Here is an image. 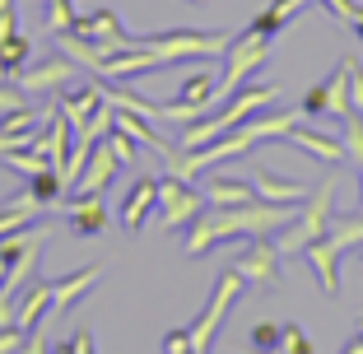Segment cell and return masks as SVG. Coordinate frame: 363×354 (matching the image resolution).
Segmentation results:
<instances>
[{
	"label": "cell",
	"mask_w": 363,
	"mask_h": 354,
	"mask_svg": "<svg viewBox=\"0 0 363 354\" xmlns=\"http://www.w3.org/2000/svg\"><path fill=\"white\" fill-rule=\"evenodd\" d=\"M335 182H340V172H331V177H321V187L303 201V210L294 219H289L284 228L275 233V247H279V257L284 252H308L317 238H326L331 233V224H335Z\"/></svg>",
	"instance_id": "6da1fadb"
},
{
	"label": "cell",
	"mask_w": 363,
	"mask_h": 354,
	"mask_svg": "<svg viewBox=\"0 0 363 354\" xmlns=\"http://www.w3.org/2000/svg\"><path fill=\"white\" fill-rule=\"evenodd\" d=\"M140 47H150L163 65L177 61H205V56H224L228 38L224 33H201V28H163V33H140Z\"/></svg>",
	"instance_id": "7a4b0ae2"
},
{
	"label": "cell",
	"mask_w": 363,
	"mask_h": 354,
	"mask_svg": "<svg viewBox=\"0 0 363 354\" xmlns=\"http://www.w3.org/2000/svg\"><path fill=\"white\" fill-rule=\"evenodd\" d=\"M266 56H270V38H261V33H252V28L238 33L233 43L224 47V79H219V89H214V108H219L233 89H242L247 79L257 75L261 65H266Z\"/></svg>",
	"instance_id": "3957f363"
},
{
	"label": "cell",
	"mask_w": 363,
	"mask_h": 354,
	"mask_svg": "<svg viewBox=\"0 0 363 354\" xmlns=\"http://www.w3.org/2000/svg\"><path fill=\"white\" fill-rule=\"evenodd\" d=\"M242 289H247V280L238 275L233 266L224 270V275L214 280V294H210V303L201 308V317H196L186 331H191V345H196V354H210V345H214V336H219V326H224V317L233 312V303L242 299Z\"/></svg>",
	"instance_id": "277c9868"
},
{
	"label": "cell",
	"mask_w": 363,
	"mask_h": 354,
	"mask_svg": "<svg viewBox=\"0 0 363 354\" xmlns=\"http://www.w3.org/2000/svg\"><path fill=\"white\" fill-rule=\"evenodd\" d=\"M233 270L247 280V284H261V289H284V266H279L275 238H247V247L238 252Z\"/></svg>",
	"instance_id": "5b68a950"
},
{
	"label": "cell",
	"mask_w": 363,
	"mask_h": 354,
	"mask_svg": "<svg viewBox=\"0 0 363 354\" xmlns=\"http://www.w3.org/2000/svg\"><path fill=\"white\" fill-rule=\"evenodd\" d=\"M75 75H79V65L61 52V56H52V61H28L14 79H19V89L28 98H61Z\"/></svg>",
	"instance_id": "8992f818"
},
{
	"label": "cell",
	"mask_w": 363,
	"mask_h": 354,
	"mask_svg": "<svg viewBox=\"0 0 363 354\" xmlns=\"http://www.w3.org/2000/svg\"><path fill=\"white\" fill-rule=\"evenodd\" d=\"M205 210V196L196 192L186 177H177V172H168V177H159V219L168 228H182L191 224L196 215Z\"/></svg>",
	"instance_id": "52a82bcc"
},
{
	"label": "cell",
	"mask_w": 363,
	"mask_h": 354,
	"mask_svg": "<svg viewBox=\"0 0 363 354\" xmlns=\"http://www.w3.org/2000/svg\"><path fill=\"white\" fill-rule=\"evenodd\" d=\"M70 33L89 38V43L103 47V52H121V47H135V38H130V33L121 28V19H117L112 10H89V14H79Z\"/></svg>",
	"instance_id": "ba28073f"
},
{
	"label": "cell",
	"mask_w": 363,
	"mask_h": 354,
	"mask_svg": "<svg viewBox=\"0 0 363 354\" xmlns=\"http://www.w3.org/2000/svg\"><path fill=\"white\" fill-rule=\"evenodd\" d=\"M117 168H121V163L112 159L107 140H98V145H94V154H89V163H84V172L75 177V187H70L65 196H70V201H79V196H107V187H112Z\"/></svg>",
	"instance_id": "9c48e42d"
},
{
	"label": "cell",
	"mask_w": 363,
	"mask_h": 354,
	"mask_svg": "<svg viewBox=\"0 0 363 354\" xmlns=\"http://www.w3.org/2000/svg\"><path fill=\"white\" fill-rule=\"evenodd\" d=\"M145 70H168L150 47H121V52H107L103 65H98V75L103 79H130V75H145Z\"/></svg>",
	"instance_id": "30bf717a"
},
{
	"label": "cell",
	"mask_w": 363,
	"mask_h": 354,
	"mask_svg": "<svg viewBox=\"0 0 363 354\" xmlns=\"http://www.w3.org/2000/svg\"><path fill=\"white\" fill-rule=\"evenodd\" d=\"M98 280H103V266H79L75 275L52 280V312H47V322H52V317H65V312H70L89 289H94Z\"/></svg>",
	"instance_id": "8fae6325"
},
{
	"label": "cell",
	"mask_w": 363,
	"mask_h": 354,
	"mask_svg": "<svg viewBox=\"0 0 363 354\" xmlns=\"http://www.w3.org/2000/svg\"><path fill=\"white\" fill-rule=\"evenodd\" d=\"M47 112H38L28 103V108H19V112H10V117H0V154H10V150H23V145H33V135L47 126Z\"/></svg>",
	"instance_id": "7c38bea8"
},
{
	"label": "cell",
	"mask_w": 363,
	"mask_h": 354,
	"mask_svg": "<svg viewBox=\"0 0 363 354\" xmlns=\"http://www.w3.org/2000/svg\"><path fill=\"white\" fill-rule=\"evenodd\" d=\"M154 210H159V177H135V187L126 192V205H121V224H126V233H140Z\"/></svg>",
	"instance_id": "4fadbf2b"
},
{
	"label": "cell",
	"mask_w": 363,
	"mask_h": 354,
	"mask_svg": "<svg viewBox=\"0 0 363 354\" xmlns=\"http://www.w3.org/2000/svg\"><path fill=\"white\" fill-rule=\"evenodd\" d=\"M284 140H289V145H298V150H308L312 159L331 163V168H340V163H345L340 135H326V131H317V126H303V121H294V131H289Z\"/></svg>",
	"instance_id": "5bb4252c"
},
{
	"label": "cell",
	"mask_w": 363,
	"mask_h": 354,
	"mask_svg": "<svg viewBox=\"0 0 363 354\" xmlns=\"http://www.w3.org/2000/svg\"><path fill=\"white\" fill-rule=\"evenodd\" d=\"M98 108H103V84H98V79H89V84H79V89H65V94L56 98V112H61L75 131L84 126Z\"/></svg>",
	"instance_id": "9a60e30c"
},
{
	"label": "cell",
	"mask_w": 363,
	"mask_h": 354,
	"mask_svg": "<svg viewBox=\"0 0 363 354\" xmlns=\"http://www.w3.org/2000/svg\"><path fill=\"white\" fill-rule=\"evenodd\" d=\"M308 257V266H312V275H317V284H321V294H340V252L331 247V238H317V243L303 252Z\"/></svg>",
	"instance_id": "2e32d148"
},
{
	"label": "cell",
	"mask_w": 363,
	"mask_h": 354,
	"mask_svg": "<svg viewBox=\"0 0 363 354\" xmlns=\"http://www.w3.org/2000/svg\"><path fill=\"white\" fill-rule=\"evenodd\" d=\"M252 187H257V201H270V205H303L312 196L303 182H284V177H279V172H270V168H257Z\"/></svg>",
	"instance_id": "e0dca14e"
},
{
	"label": "cell",
	"mask_w": 363,
	"mask_h": 354,
	"mask_svg": "<svg viewBox=\"0 0 363 354\" xmlns=\"http://www.w3.org/2000/svg\"><path fill=\"white\" fill-rule=\"evenodd\" d=\"M47 312H52V280L33 284V289L23 294L19 303H14L10 322H14V326H23V331H33V326H43V322H47Z\"/></svg>",
	"instance_id": "ac0fdd59"
},
{
	"label": "cell",
	"mask_w": 363,
	"mask_h": 354,
	"mask_svg": "<svg viewBox=\"0 0 363 354\" xmlns=\"http://www.w3.org/2000/svg\"><path fill=\"white\" fill-rule=\"evenodd\" d=\"M107 228V196H79L70 201V233L98 238Z\"/></svg>",
	"instance_id": "d6986e66"
},
{
	"label": "cell",
	"mask_w": 363,
	"mask_h": 354,
	"mask_svg": "<svg viewBox=\"0 0 363 354\" xmlns=\"http://www.w3.org/2000/svg\"><path fill=\"white\" fill-rule=\"evenodd\" d=\"M308 5H312V0H275V5H270V10H261L257 19L247 23V28L261 33V38H275V33H284L289 23H294L303 10H308Z\"/></svg>",
	"instance_id": "ffe728a7"
},
{
	"label": "cell",
	"mask_w": 363,
	"mask_h": 354,
	"mask_svg": "<svg viewBox=\"0 0 363 354\" xmlns=\"http://www.w3.org/2000/svg\"><path fill=\"white\" fill-rule=\"evenodd\" d=\"M205 201H210L214 210H233V205L257 201V187L247 182V177H214L210 192H205Z\"/></svg>",
	"instance_id": "44dd1931"
},
{
	"label": "cell",
	"mask_w": 363,
	"mask_h": 354,
	"mask_svg": "<svg viewBox=\"0 0 363 354\" xmlns=\"http://www.w3.org/2000/svg\"><path fill=\"white\" fill-rule=\"evenodd\" d=\"M38 210H43V201H38L33 192H19L5 210H0V238L14 233V228H28L33 219H38Z\"/></svg>",
	"instance_id": "7402d4cb"
},
{
	"label": "cell",
	"mask_w": 363,
	"mask_h": 354,
	"mask_svg": "<svg viewBox=\"0 0 363 354\" xmlns=\"http://www.w3.org/2000/svg\"><path fill=\"white\" fill-rule=\"evenodd\" d=\"M56 47H61V52L70 56L75 65H84V70H94V75H98V65H103V56H107L103 47H94L89 38H79V33H70V28H65V33H56Z\"/></svg>",
	"instance_id": "603a6c76"
},
{
	"label": "cell",
	"mask_w": 363,
	"mask_h": 354,
	"mask_svg": "<svg viewBox=\"0 0 363 354\" xmlns=\"http://www.w3.org/2000/svg\"><path fill=\"white\" fill-rule=\"evenodd\" d=\"M28 61H33V43L23 38V33H14V38L0 43V75H5V79H14Z\"/></svg>",
	"instance_id": "cb8c5ba5"
},
{
	"label": "cell",
	"mask_w": 363,
	"mask_h": 354,
	"mask_svg": "<svg viewBox=\"0 0 363 354\" xmlns=\"http://www.w3.org/2000/svg\"><path fill=\"white\" fill-rule=\"evenodd\" d=\"M340 145H345V163L363 172V117L359 112H345L340 117Z\"/></svg>",
	"instance_id": "d4e9b609"
},
{
	"label": "cell",
	"mask_w": 363,
	"mask_h": 354,
	"mask_svg": "<svg viewBox=\"0 0 363 354\" xmlns=\"http://www.w3.org/2000/svg\"><path fill=\"white\" fill-rule=\"evenodd\" d=\"M103 98L112 103V108H121V112H135V117H163L159 112V103H150L145 94H135V89H103Z\"/></svg>",
	"instance_id": "484cf974"
},
{
	"label": "cell",
	"mask_w": 363,
	"mask_h": 354,
	"mask_svg": "<svg viewBox=\"0 0 363 354\" xmlns=\"http://www.w3.org/2000/svg\"><path fill=\"white\" fill-rule=\"evenodd\" d=\"M0 163H5V168H14L19 177H28V182H33V177H38L43 168H52V163H47L43 154L33 150V145H23V150H10V154H0Z\"/></svg>",
	"instance_id": "4316f807"
},
{
	"label": "cell",
	"mask_w": 363,
	"mask_h": 354,
	"mask_svg": "<svg viewBox=\"0 0 363 354\" xmlns=\"http://www.w3.org/2000/svg\"><path fill=\"white\" fill-rule=\"evenodd\" d=\"M28 192L38 196L43 205H56V201L65 196V182H61V172H56V168H43L38 177H33V187H28Z\"/></svg>",
	"instance_id": "83f0119b"
},
{
	"label": "cell",
	"mask_w": 363,
	"mask_h": 354,
	"mask_svg": "<svg viewBox=\"0 0 363 354\" xmlns=\"http://www.w3.org/2000/svg\"><path fill=\"white\" fill-rule=\"evenodd\" d=\"M326 89H331V117H345L350 112V61H340V70L326 79Z\"/></svg>",
	"instance_id": "f1b7e54d"
},
{
	"label": "cell",
	"mask_w": 363,
	"mask_h": 354,
	"mask_svg": "<svg viewBox=\"0 0 363 354\" xmlns=\"http://www.w3.org/2000/svg\"><path fill=\"white\" fill-rule=\"evenodd\" d=\"M107 150H112V159H117L121 168H130V163H135V150H140V145L117 126V121H112V131H107Z\"/></svg>",
	"instance_id": "f546056e"
},
{
	"label": "cell",
	"mask_w": 363,
	"mask_h": 354,
	"mask_svg": "<svg viewBox=\"0 0 363 354\" xmlns=\"http://www.w3.org/2000/svg\"><path fill=\"white\" fill-rule=\"evenodd\" d=\"M298 112H303V117H321V112H331V89H326V79H317V84L303 94Z\"/></svg>",
	"instance_id": "4dcf8cb0"
},
{
	"label": "cell",
	"mask_w": 363,
	"mask_h": 354,
	"mask_svg": "<svg viewBox=\"0 0 363 354\" xmlns=\"http://www.w3.org/2000/svg\"><path fill=\"white\" fill-rule=\"evenodd\" d=\"M47 5V23H52V33H65V28H75V5L70 0H43Z\"/></svg>",
	"instance_id": "1f68e13d"
},
{
	"label": "cell",
	"mask_w": 363,
	"mask_h": 354,
	"mask_svg": "<svg viewBox=\"0 0 363 354\" xmlns=\"http://www.w3.org/2000/svg\"><path fill=\"white\" fill-rule=\"evenodd\" d=\"M275 350L279 354H312V341H308L303 326H279V345Z\"/></svg>",
	"instance_id": "d6a6232c"
},
{
	"label": "cell",
	"mask_w": 363,
	"mask_h": 354,
	"mask_svg": "<svg viewBox=\"0 0 363 354\" xmlns=\"http://www.w3.org/2000/svg\"><path fill=\"white\" fill-rule=\"evenodd\" d=\"M247 345H252V354H270L279 345V326L275 322H257L252 336H247Z\"/></svg>",
	"instance_id": "836d02e7"
},
{
	"label": "cell",
	"mask_w": 363,
	"mask_h": 354,
	"mask_svg": "<svg viewBox=\"0 0 363 354\" xmlns=\"http://www.w3.org/2000/svg\"><path fill=\"white\" fill-rule=\"evenodd\" d=\"M19 108H28V94L14 89L10 79H0V117H10V112H19Z\"/></svg>",
	"instance_id": "e575fe53"
},
{
	"label": "cell",
	"mask_w": 363,
	"mask_h": 354,
	"mask_svg": "<svg viewBox=\"0 0 363 354\" xmlns=\"http://www.w3.org/2000/svg\"><path fill=\"white\" fill-rule=\"evenodd\" d=\"M345 61H350V112L363 117V65L354 56H345Z\"/></svg>",
	"instance_id": "d590c367"
},
{
	"label": "cell",
	"mask_w": 363,
	"mask_h": 354,
	"mask_svg": "<svg viewBox=\"0 0 363 354\" xmlns=\"http://www.w3.org/2000/svg\"><path fill=\"white\" fill-rule=\"evenodd\" d=\"M23 341H28L23 326H14V322L0 326V354H23Z\"/></svg>",
	"instance_id": "8d00e7d4"
},
{
	"label": "cell",
	"mask_w": 363,
	"mask_h": 354,
	"mask_svg": "<svg viewBox=\"0 0 363 354\" xmlns=\"http://www.w3.org/2000/svg\"><path fill=\"white\" fill-rule=\"evenodd\" d=\"M321 5H326V10H331L340 23H350L354 14H359V5H354V0H321Z\"/></svg>",
	"instance_id": "74e56055"
},
{
	"label": "cell",
	"mask_w": 363,
	"mask_h": 354,
	"mask_svg": "<svg viewBox=\"0 0 363 354\" xmlns=\"http://www.w3.org/2000/svg\"><path fill=\"white\" fill-rule=\"evenodd\" d=\"M14 23H19V14H14V5H10V10H0V43L19 33V28H14Z\"/></svg>",
	"instance_id": "f35d334b"
},
{
	"label": "cell",
	"mask_w": 363,
	"mask_h": 354,
	"mask_svg": "<svg viewBox=\"0 0 363 354\" xmlns=\"http://www.w3.org/2000/svg\"><path fill=\"white\" fill-rule=\"evenodd\" d=\"M70 341H75V354H94V336L89 331H75Z\"/></svg>",
	"instance_id": "ab89813d"
},
{
	"label": "cell",
	"mask_w": 363,
	"mask_h": 354,
	"mask_svg": "<svg viewBox=\"0 0 363 354\" xmlns=\"http://www.w3.org/2000/svg\"><path fill=\"white\" fill-rule=\"evenodd\" d=\"M47 354H75V341H56V345H52Z\"/></svg>",
	"instance_id": "60d3db41"
},
{
	"label": "cell",
	"mask_w": 363,
	"mask_h": 354,
	"mask_svg": "<svg viewBox=\"0 0 363 354\" xmlns=\"http://www.w3.org/2000/svg\"><path fill=\"white\" fill-rule=\"evenodd\" d=\"M350 23H354V33H359V43H363V5H359V14H354Z\"/></svg>",
	"instance_id": "b9f144b4"
},
{
	"label": "cell",
	"mask_w": 363,
	"mask_h": 354,
	"mask_svg": "<svg viewBox=\"0 0 363 354\" xmlns=\"http://www.w3.org/2000/svg\"><path fill=\"white\" fill-rule=\"evenodd\" d=\"M354 210H359V215H363V177H359V205H354Z\"/></svg>",
	"instance_id": "7bdbcfd3"
},
{
	"label": "cell",
	"mask_w": 363,
	"mask_h": 354,
	"mask_svg": "<svg viewBox=\"0 0 363 354\" xmlns=\"http://www.w3.org/2000/svg\"><path fill=\"white\" fill-rule=\"evenodd\" d=\"M10 5H14V0H0V10H10Z\"/></svg>",
	"instance_id": "ee69618b"
}]
</instances>
